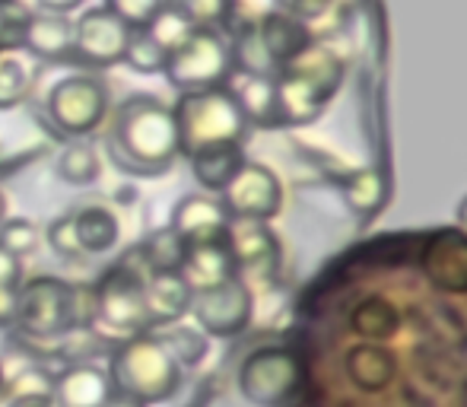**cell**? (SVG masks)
<instances>
[{
	"instance_id": "1",
	"label": "cell",
	"mask_w": 467,
	"mask_h": 407,
	"mask_svg": "<svg viewBox=\"0 0 467 407\" xmlns=\"http://www.w3.org/2000/svg\"><path fill=\"white\" fill-rule=\"evenodd\" d=\"M286 407H467V308L391 293L334 297L299 350Z\"/></svg>"
},
{
	"instance_id": "2",
	"label": "cell",
	"mask_w": 467,
	"mask_h": 407,
	"mask_svg": "<svg viewBox=\"0 0 467 407\" xmlns=\"http://www.w3.org/2000/svg\"><path fill=\"white\" fill-rule=\"evenodd\" d=\"M111 150L128 172H166L182 156L172 105L156 96H130L111 124Z\"/></svg>"
},
{
	"instance_id": "3",
	"label": "cell",
	"mask_w": 467,
	"mask_h": 407,
	"mask_svg": "<svg viewBox=\"0 0 467 407\" xmlns=\"http://www.w3.org/2000/svg\"><path fill=\"white\" fill-rule=\"evenodd\" d=\"M115 395H128L140 404H162L179 391L182 363L153 334L124 340L109 363Z\"/></svg>"
},
{
	"instance_id": "4",
	"label": "cell",
	"mask_w": 467,
	"mask_h": 407,
	"mask_svg": "<svg viewBox=\"0 0 467 407\" xmlns=\"http://www.w3.org/2000/svg\"><path fill=\"white\" fill-rule=\"evenodd\" d=\"M172 111L175 124H179L182 156H191L203 147H213V143H242L248 134L245 111L229 87L182 93Z\"/></svg>"
},
{
	"instance_id": "5",
	"label": "cell",
	"mask_w": 467,
	"mask_h": 407,
	"mask_svg": "<svg viewBox=\"0 0 467 407\" xmlns=\"http://www.w3.org/2000/svg\"><path fill=\"white\" fill-rule=\"evenodd\" d=\"M87 290L64 284L57 277H36L19 284L16 290V318L13 325L29 338H57L70 328L83 325L80 299Z\"/></svg>"
},
{
	"instance_id": "6",
	"label": "cell",
	"mask_w": 467,
	"mask_h": 407,
	"mask_svg": "<svg viewBox=\"0 0 467 407\" xmlns=\"http://www.w3.org/2000/svg\"><path fill=\"white\" fill-rule=\"evenodd\" d=\"M162 74L179 93L226 87L233 77V51L216 29H194L179 48L169 51Z\"/></svg>"
},
{
	"instance_id": "7",
	"label": "cell",
	"mask_w": 467,
	"mask_h": 407,
	"mask_svg": "<svg viewBox=\"0 0 467 407\" xmlns=\"http://www.w3.org/2000/svg\"><path fill=\"white\" fill-rule=\"evenodd\" d=\"M111 105V93L105 87L102 77L93 74H77V77H64L55 87L48 89V118L55 128H61L67 137H87L93 134L99 124L105 121Z\"/></svg>"
},
{
	"instance_id": "8",
	"label": "cell",
	"mask_w": 467,
	"mask_h": 407,
	"mask_svg": "<svg viewBox=\"0 0 467 407\" xmlns=\"http://www.w3.org/2000/svg\"><path fill=\"white\" fill-rule=\"evenodd\" d=\"M299 357L293 347H261L239 366V391L254 407H286L299 389Z\"/></svg>"
},
{
	"instance_id": "9",
	"label": "cell",
	"mask_w": 467,
	"mask_h": 407,
	"mask_svg": "<svg viewBox=\"0 0 467 407\" xmlns=\"http://www.w3.org/2000/svg\"><path fill=\"white\" fill-rule=\"evenodd\" d=\"M93 318L109 331L134 334L147 331V306H143V277L134 267L121 265L102 277V284L93 290Z\"/></svg>"
},
{
	"instance_id": "10",
	"label": "cell",
	"mask_w": 467,
	"mask_h": 407,
	"mask_svg": "<svg viewBox=\"0 0 467 407\" xmlns=\"http://www.w3.org/2000/svg\"><path fill=\"white\" fill-rule=\"evenodd\" d=\"M191 315L207 338H239L254 315V293L242 277L194 293Z\"/></svg>"
},
{
	"instance_id": "11",
	"label": "cell",
	"mask_w": 467,
	"mask_h": 407,
	"mask_svg": "<svg viewBox=\"0 0 467 407\" xmlns=\"http://www.w3.org/2000/svg\"><path fill=\"white\" fill-rule=\"evenodd\" d=\"M130 26L109 4L89 6L74 19V57L93 68H115L124 61L130 42Z\"/></svg>"
},
{
	"instance_id": "12",
	"label": "cell",
	"mask_w": 467,
	"mask_h": 407,
	"mask_svg": "<svg viewBox=\"0 0 467 407\" xmlns=\"http://www.w3.org/2000/svg\"><path fill=\"white\" fill-rule=\"evenodd\" d=\"M223 207L229 210L233 220H258L267 223L280 214L283 207V185L271 166L248 160L242 172L229 182L223 192Z\"/></svg>"
},
{
	"instance_id": "13",
	"label": "cell",
	"mask_w": 467,
	"mask_h": 407,
	"mask_svg": "<svg viewBox=\"0 0 467 407\" xmlns=\"http://www.w3.org/2000/svg\"><path fill=\"white\" fill-rule=\"evenodd\" d=\"M229 223H233V216H229V210L223 207L220 198H213V194H185L172 207V223L169 226L188 245H197V242L226 239Z\"/></svg>"
},
{
	"instance_id": "14",
	"label": "cell",
	"mask_w": 467,
	"mask_h": 407,
	"mask_svg": "<svg viewBox=\"0 0 467 407\" xmlns=\"http://www.w3.org/2000/svg\"><path fill=\"white\" fill-rule=\"evenodd\" d=\"M179 274L188 280L191 290L201 293V290H210V287H220V284H226V280L239 277V261H235L226 239L197 242V245H188Z\"/></svg>"
},
{
	"instance_id": "15",
	"label": "cell",
	"mask_w": 467,
	"mask_h": 407,
	"mask_svg": "<svg viewBox=\"0 0 467 407\" xmlns=\"http://www.w3.org/2000/svg\"><path fill=\"white\" fill-rule=\"evenodd\" d=\"M19 42L42 61H70L74 57V19L57 13H32L19 26Z\"/></svg>"
},
{
	"instance_id": "16",
	"label": "cell",
	"mask_w": 467,
	"mask_h": 407,
	"mask_svg": "<svg viewBox=\"0 0 467 407\" xmlns=\"http://www.w3.org/2000/svg\"><path fill=\"white\" fill-rule=\"evenodd\" d=\"M194 290L179 271H160L143 277V306H147L150 328L153 325H175L191 312Z\"/></svg>"
},
{
	"instance_id": "17",
	"label": "cell",
	"mask_w": 467,
	"mask_h": 407,
	"mask_svg": "<svg viewBox=\"0 0 467 407\" xmlns=\"http://www.w3.org/2000/svg\"><path fill=\"white\" fill-rule=\"evenodd\" d=\"M254 29H258L261 45H265L267 55L274 57V64H277L280 70L289 68V64L315 42L308 23H302V19L289 16V13H280V10H267L265 16L254 23Z\"/></svg>"
},
{
	"instance_id": "18",
	"label": "cell",
	"mask_w": 467,
	"mask_h": 407,
	"mask_svg": "<svg viewBox=\"0 0 467 407\" xmlns=\"http://www.w3.org/2000/svg\"><path fill=\"white\" fill-rule=\"evenodd\" d=\"M226 242L233 248L239 271H271L280 258V242L267 223L258 220H233Z\"/></svg>"
},
{
	"instance_id": "19",
	"label": "cell",
	"mask_w": 467,
	"mask_h": 407,
	"mask_svg": "<svg viewBox=\"0 0 467 407\" xmlns=\"http://www.w3.org/2000/svg\"><path fill=\"white\" fill-rule=\"evenodd\" d=\"M55 402L61 407H105L109 398L115 395L109 370L93 363L70 366L67 372L55 379Z\"/></svg>"
},
{
	"instance_id": "20",
	"label": "cell",
	"mask_w": 467,
	"mask_h": 407,
	"mask_svg": "<svg viewBox=\"0 0 467 407\" xmlns=\"http://www.w3.org/2000/svg\"><path fill=\"white\" fill-rule=\"evenodd\" d=\"M188 162H191V175H194L203 192L223 194L229 188V182L242 172L248 156L242 143H213V147H203L197 153H191Z\"/></svg>"
},
{
	"instance_id": "21",
	"label": "cell",
	"mask_w": 467,
	"mask_h": 407,
	"mask_svg": "<svg viewBox=\"0 0 467 407\" xmlns=\"http://www.w3.org/2000/svg\"><path fill=\"white\" fill-rule=\"evenodd\" d=\"M277 102L283 124H312L321 118L325 105L331 102L318 87L302 80L293 70H280L277 74Z\"/></svg>"
},
{
	"instance_id": "22",
	"label": "cell",
	"mask_w": 467,
	"mask_h": 407,
	"mask_svg": "<svg viewBox=\"0 0 467 407\" xmlns=\"http://www.w3.org/2000/svg\"><path fill=\"white\" fill-rule=\"evenodd\" d=\"M245 111L248 128H283L280 102H277V77H242V83L233 89Z\"/></svg>"
},
{
	"instance_id": "23",
	"label": "cell",
	"mask_w": 467,
	"mask_h": 407,
	"mask_svg": "<svg viewBox=\"0 0 467 407\" xmlns=\"http://www.w3.org/2000/svg\"><path fill=\"white\" fill-rule=\"evenodd\" d=\"M283 70L299 74L302 80H308L312 87H318L327 99H331V96L340 89V83H344V57H340L337 51L321 48V45H315V42Z\"/></svg>"
},
{
	"instance_id": "24",
	"label": "cell",
	"mask_w": 467,
	"mask_h": 407,
	"mask_svg": "<svg viewBox=\"0 0 467 407\" xmlns=\"http://www.w3.org/2000/svg\"><path fill=\"white\" fill-rule=\"evenodd\" d=\"M74 229H77V242H80L83 255H102L111 252L118 245V216L109 207H80L74 210Z\"/></svg>"
},
{
	"instance_id": "25",
	"label": "cell",
	"mask_w": 467,
	"mask_h": 407,
	"mask_svg": "<svg viewBox=\"0 0 467 407\" xmlns=\"http://www.w3.org/2000/svg\"><path fill=\"white\" fill-rule=\"evenodd\" d=\"M188 242L175 233L172 226L153 229L147 239L140 242L137 255L147 265V274H160V271H182V261H185Z\"/></svg>"
},
{
	"instance_id": "26",
	"label": "cell",
	"mask_w": 467,
	"mask_h": 407,
	"mask_svg": "<svg viewBox=\"0 0 467 407\" xmlns=\"http://www.w3.org/2000/svg\"><path fill=\"white\" fill-rule=\"evenodd\" d=\"M388 192H391V185H388L385 172H379V169H372V166L357 169V172H350L344 182L347 204H350V210L359 216L379 214L381 204L388 201Z\"/></svg>"
},
{
	"instance_id": "27",
	"label": "cell",
	"mask_w": 467,
	"mask_h": 407,
	"mask_svg": "<svg viewBox=\"0 0 467 407\" xmlns=\"http://www.w3.org/2000/svg\"><path fill=\"white\" fill-rule=\"evenodd\" d=\"M229 51H233V70H239L242 77H277L280 74L274 57L267 55V48L261 45L254 26H245V29L235 36V42L229 45Z\"/></svg>"
},
{
	"instance_id": "28",
	"label": "cell",
	"mask_w": 467,
	"mask_h": 407,
	"mask_svg": "<svg viewBox=\"0 0 467 407\" xmlns=\"http://www.w3.org/2000/svg\"><path fill=\"white\" fill-rule=\"evenodd\" d=\"M99 172H102V160L89 143L74 141L64 147V153L57 156V179L67 182V185L89 188L96 185Z\"/></svg>"
},
{
	"instance_id": "29",
	"label": "cell",
	"mask_w": 467,
	"mask_h": 407,
	"mask_svg": "<svg viewBox=\"0 0 467 407\" xmlns=\"http://www.w3.org/2000/svg\"><path fill=\"white\" fill-rule=\"evenodd\" d=\"M32 68L26 57L0 51V109H16L32 89Z\"/></svg>"
},
{
	"instance_id": "30",
	"label": "cell",
	"mask_w": 467,
	"mask_h": 407,
	"mask_svg": "<svg viewBox=\"0 0 467 407\" xmlns=\"http://www.w3.org/2000/svg\"><path fill=\"white\" fill-rule=\"evenodd\" d=\"M166 57H169V51L162 48L147 29H134L130 32V42H128V51H124L121 64H128V68L137 70V74H162Z\"/></svg>"
},
{
	"instance_id": "31",
	"label": "cell",
	"mask_w": 467,
	"mask_h": 407,
	"mask_svg": "<svg viewBox=\"0 0 467 407\" xmlns=\"http://www.w3.org/2000/svg\"><path fill=\"white\" fill-rule=\"evenodd\" d=\"M143 29H147L150 36H153L156 42H160L166 51H175V48H179V45L191 36V32H194V26H191L188 19L182 16V13L175 10L172 4H169L166 10L156 13V16L150 19V23L143 26Z\"/></svg>"
},
{
	"instance_id": "32",
	"label": "cell",
	"mask_w": 467,
	"mask_h": 407,
	"mask_svg": "<svg viewBox=\"0 0 467 407\" xmlns=\"http://www.w3.org/2000/svg\"><path fill=\"white\" fill-rule=\"evenodd\" d=\"M194 29H216L229 19L233 0H169Z\"/></svg>"
},
{
	"instance_id": "33",
	"label": "cell",
	"mask_w": 467,
	"mask_h": 407,
	"mask_svg": "<svg viewBox=\"0 0 467 407\" xmlns=\"http://www.w3.org/2000/svg\"><path fill=\"white\" fill-rule=\"evenodd\" d=\"M160 340L169 347V353H172L182 366L197 363V360L207 353V334L194 331V328H179V331L166 334V338H160Z\"/></svg>"
},
{
	"instance_id": "34",
	"label": "cell",
	"mask_w": 467,
	"mask_h": 407,
	"mask_svg": "<svg viewBox=\"0 0 467 407\" xmlns=\"http://www.w3.org/2000/svg\"><path fill=\"white\" fill-rule=\"evenodd\" d=\"M0 245H4L6 252L16 255V258H23V255L36 252L38 229L32 226L29 220H19V216H13V220H4V223H0Z\"/></svg>"
},
{
	"instance_id": "35",
	"label": "cell",
	"mask_w": 467,
	"mask_h": 407,
	"mask_svg": "<svg viewBox=\"0 0 467 407\" xmlns=\"http://www.w3.org/2000/svg\"><path fill=\"white\" fill-rule=\"evenodd\" d=\"M45 235H48L51 252L61 255V258H80L83 255L80 242H77L74 214H64V216H57V220H51L48 229H45Z\"/></svg>"
},
{
	"instance_id": "36",
	"label": "cell",
	"mask_w": 467,
	"mask_h": 407,
	"mask_svg": "<svg viewBox=\"0 0 467 407\" xmlns=\"http://www.w3.org/2000/svg\"><path fill=\"white\" fill-rule=\"evenodd\" d=\"M109 6L130 26V29H143L160 10H166L169 0H109Z\"/></svg>"
},
{
	"instance_id": "37",
	"label": "cell",
	"mask_w": 467,
	"mask_h": 407,
	"mask_svg": "<svg viewBox=\"0 0 467 407\" xmlns=\"http://www.w3.org/2000/svg\"><path fill=\"white\" fill-rule=\"evenodd\" d=\"M274 4H277L280 13H289L302 23H312V19H321L331 10L334 0H274Z\"/></svg>"
},
{
	"instance_id": "38",
	"label": "cell",
	"mask_w": 467,
	"mask_h": 407,
	"mask_svg": "<svg viewBox=\"0 0 467 407\" xmlns=\"http://www.w3.org/2000/svg\"><path fill=\"white\" fill-rule=\"evenodd\" d=\"M23 284V258L0 245V290H13Z\"/></svg>"
},
{
	"instance_id": "39",
	"label": "cell",
	"mask_w": 467,
	"mask_h": 407,
	"mask_svg": "<svg viewBox=\"0 0 467 407\" xmlns=\"http://www.w3.org/2000/svg\"><path fill=\"white\" fill-rule=\"evenodd\" d=\"M16 290L19 287L0 290V325H13V318H16Z\"/></svg>"
},
{
	"instance_id": "40",
	"label": "cell",
	"mask_w": 467,
	"mask_h": 407,
	"mask_svg": "<svg viewBox=\"0 0 467 407\" xmlns=\"http://www.w3.org/2000/svg\"><path fill=\"white\" fill-rule=\"evenodd\" d=\"M36 4L42 6V13H57V16H67V13L77 10L83 0H36Z\"/></svg>"
},
{
	"instance_id": "41",
	"label": "cell",
	"mask_w": 467,
	"mask_h": 407,
	"mask_svg": "<svg viewBox=\"0 0 467 407\" xmlns=\"http://www.w3.org/2000/svg\"><path fill=\"white\" fill-rule=\"evenodd\" d=\"M10 407H61L55 395H16Z\"/></svg>"
},
{
	"instance_id": "42",
	"label": "cell",
	"mask_w": 467,
	"mask_h": 407,
	"mask_svg": "<svg viewBox=\"0 0 467 407\" xmlns=\"http://www.w3.org/2000/svg\"><path fill=\"white\" fill-rule=\"evenodd\" d=\"M105 407H147V404L134 402V398H128V395H111V398H109V404H105Z\"/></svg>"
},
{
	"instance_id": "43",
	"label": "cell",
	"mask_w": 467,
	"mask_h": 407,
	"mask_svg": "<svg viewBox=\"0 0 467 407\" xmlns=\"http://www.w3.org/2000/svg\"><path fill=\"white\" fill-rule=\"evenodd\" d=\"M455 220H458V229L467 235V194L462 198V204H458V214H455Z\"/></svg>"
},
{
	"instance_id": "44",
	"label": "cell",
	"mask_w": 467,
	"mask_h": 407,
	"mask_svg": "<svg viewBox=\"0 0 467 407\" xmlns=\"http://www.w3.org/2000/svg\"><path fill=\"white\" fill-rule=\"evenodd\" d=\"M6 26H10V16H6V0H0V38H4Z\"/></svg>"
},
{
	"instance_id": "45",
	"label": "cell",
	"mask_w": 467,
	"mask_h": 407,
	"mask_svg": "<svg viewBox=\"0 0 467 407\" xmlns=\"http://www.w3.org/2000/svg\"><path fill=\"white\" fill-rule=\"evenodd\" d=\"M6 220V198H4V192H0V223Z\"/></svg>"
},
{
	"instance_id": "46",
	"label": "cell",
	"mask_w": 467,
	"mask_h": 407,
	"mask_svg": "<svg viewBox=\"0 0 467 407\" xmlns=\"http://www.w3.org/2000/svg\"><path fill=\"white\" fill-rule=\"evenodd\" d=\"M0 391H4V372H0Z\"/></svg>"
}]
</instances>
